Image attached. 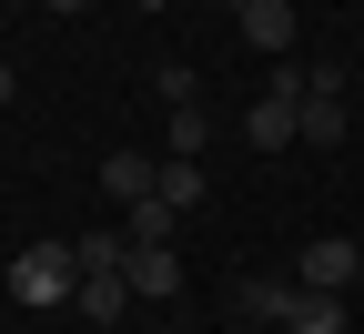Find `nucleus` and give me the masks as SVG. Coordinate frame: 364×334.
<instances>
[{
	"label": "nucleus",
	"mask_w": 364,
	"mask_h": 334,
	"mask_svg": "<svg viewBox=\"0 0 364 334\" xmlns=\"http://www.w3.org/2000/svg\"><path fill=\"white\" fill-rule=\"evenodd\" d=\"M243 142H253V152H284V142H304V71H273L253 102H243Z\"/></svg>",
	"instance_id": "obj_1"
},
{
	"label": "nucleus",
	"mask_w": 364,
	"mask_h": 334,
	"mask_svg": "<svg viewBox=\"0 0 364 334\" xmlns=\"http://www.w3.org/2000/svg\"><path fill=\"white\" fill-rule=\"evenodd\" d=\"M11 294H21L31 314L71 304V294H81V254H71V244H31V254H11Z\"/></svg>",
	"instance_id": "obj_2"
},
{
	"label": "nucleus",
	"mask_w": 364,
	"mask_h": 334,
	"mask_svg": "<svg viewBox=\"0 0 364 334\" xmlns=\"http://www.w3.org/2000/svg\"><path fill=\"white\" fill-rule=\"evenodd\" d=\"M354 273H364V244H344V233H314V244L294 254V283H304V294H344Z\"/></svg>",
	"instance_id": "obj_3"
},
{
	"label": "nucleus",
	"mask_w": 364,
	"mask_h": 334,
	"mask_svg": "<svg viewBox=\"0 0 364 334\" xmlns=\"http://www.w3.org/2000/svg\"><path fill=\"white\" fill-rule=\"evenodd\" d=\"M122 244H132V233H122ZM122 283H132L142 304H172V294H182V254H172V244H132V254H122Z\"/></svg>",
	"instance_id": "obj_4"
},
{
	"label": "nucleus",
	"mask_w": 364,
	"mask_h": 334,
	"mask_svg": "<svg viewBox=\"0 0 364 334\" xmlns=\"http://www.w3.org/2000/svg\"><path fill=\"white\" fill-rule=\"evenodd\" d=\"M243 41L284 61V51H294V0H243Z\"/></svg>",
	"instance_id": "obj_5"
},
{
	"label": "nucleus",
	"mask_w": 364,
	"mask_h": 334,
	"mask_svg": "<svg viewBox=\"0 0 364 334\" xmlns=\"http://www.w3.org/2000/svg\"><path fill=\"white\" fill-rule=\"evenodd\" d=\"M294 294H304L294 273H243V294H233V304H243L253 324H284V314H294Z\"/></svg>",
	"instance_id": "obj_6"
},
{
	"label": "nucleus",
	"mask_w": 364,
	"mask_h": 334,
	"mask_svg": "<svg viewBox=\"0 0 364 334\" xmlns=\"http://www.w3.org/2000/svg\"><path fill=\"white\" fill-rule=\"evenodd\" d=\"M71 304H81V324H122V314H132V283H122V273H81Z\"/></svg>",
	"instance_id": "obj_7"
},
{
	"label": "nucleus",
	"mask_w": 364,
	"mask_h": 334,
	"mask_svg": "<svg viewBox=\"0 0 364 334\" xmlns=\"http://www.w3.org/2000/svg\"><path fill=\"white\" fill-rule=\"evenodd\" d=\"M152 172H162V162H142V152H112V162H102V193H112V203L132 213V203L152 193Z\"/></svg>",
	"instance_id": "obj_8"
},
{
	"label": "nucleus",
	"mask_w": 364,
	"mask_h": 334,
	"mask_svg": "<svg viewBox=\"0 0 364 334\" xmlns=\"http://www.w3.org/2000/svg\"><path fill=\"white\" fill-rule=\"evenodd\" d=\"M284 334H354V324H344V294H294Z\"/></svg>",
	"instance_id": "obj_9"
},
{
	"label": "nucleus",
	"mask_w": 364,
	"mask_h": 334,
	"mask_svg": "<svg viewBox=\"0 0 364 334\" xmlns=\"http://www.w3.org/2000/svg\"><path fill=\"white\" fill-rule=\"evenodd\" d=\"M172 223H182V213H172L162 193H142V203L122 213V233H132V244H172Z\"/></svg>",
	"instance_id": "obj_10"
},
{
	"label": "nucleus",
	"mask_w": 364,
	"mask_h": 334,
	"mask_svg": "<svg viewBox=\"0 0 364 334\" xmlns=\"http://www.w3.org/2000/svg\"><path fill=\"white\" fill-rule=\"evenodd\" d=\"M152 193H162L172 213H193V203H203V162H162V172H152Z\"/></svg>",
	"instance_id": "obj_11"
},
{
	"label": "nucleus",
	"mask_w": 364,
	"mask_h": 334,
	"mask_svg": "<svg viewBox=\"0 0 364 334\" xmlns=\"http://www.w3.org/2000/svg\"><path fill=\"white\" fill-rule=\"evenodd\" d=\"M203 142H213L203 102H182V112H172V152H162V162H203Z\"/></svg>",
	"instance_id": "obj_12"
},
{
	"label": "nucleus",
	"mask_w": 364,
	"mask_h": 334,
	"mask_svg": "<svg viewBox=\"0 0 364 334\" xmlns=\"http://www.w3.org/2000/svg\"><path fill=\"white\" fill-rule=\"evenodd\" d=\"M71 254H81V273H122L132 244H122V233H71Z\"/></svg>",
	"instance_id": "obj_13"
},
{
	"label": "nucleus",
	"mask_w": 364,
	"mask_h": 334,
	"mask_svg": "<svg viewBox=\"0 0 364 334\" xmlns=\"http://www.w3.org/2000/svg\"><path fill=\"white\" fill-rule=\"evenodd\" d=\"M152 91H162V112H182V102H203V81L182 71V61H162V71H152Z\"/></svg>",
	"instance_id": "obj_14"
},
{
	"label": "nucleus",
	"mask_w": 364,
	"mask_h": 334,
	"mask_svg": "<svg viewBox=\"0 0 364 334\" xmlns=\"http://www.w3.org/2000/svg\"><path fill=\"white\" fill-rule=\"evenodd\" d=\"M41 11H61V21H71V11H91V0H41Z\"/></svg>",
	"instance_id": "obj_15"
},
{
	"label": "nucleus",
	"mask_w": 364,
	"mask_h": 334,
	"mask_svg": "<svg viewBox=\"0 0 364 334\" xmlns=\"http://www.w3.org/2000/svg\"><path fill=\"white\" fill-rule=\"evenodd\" d=\"M11 91H21V81H11V61H0V112H11Z\"/></svg>",
	"instance_id": "obj_16"
},
{
	"label": "nucleus",
	"mask_w": 364,
	"mask_h": 334,
	"mask_svg": "<svg viewBox=\"0 0 364 334\" xmlns=\"http://www.w3.org/2000/svg\"><path fill=\"white\" fill-rule=\"evenodd\" d=\"M11 11H41V0H11Z\"/></svg>",
	"instance_id": "obj_17"
},
{
	"label": "nucleus",
	"mask_w": 364,
	"mask_h": 334,
	"mask_svg": "<svg viewBox=\"0 0 364 334\" xmlns=\"http://www.w3.org/2000/svg\"><path fill=\"white\" fill-rule=\"evenodd\" d=\"M152 334H162V324H152Z\"/></svg>",
	"instance_id": "obj_18"
}]
</instances>
